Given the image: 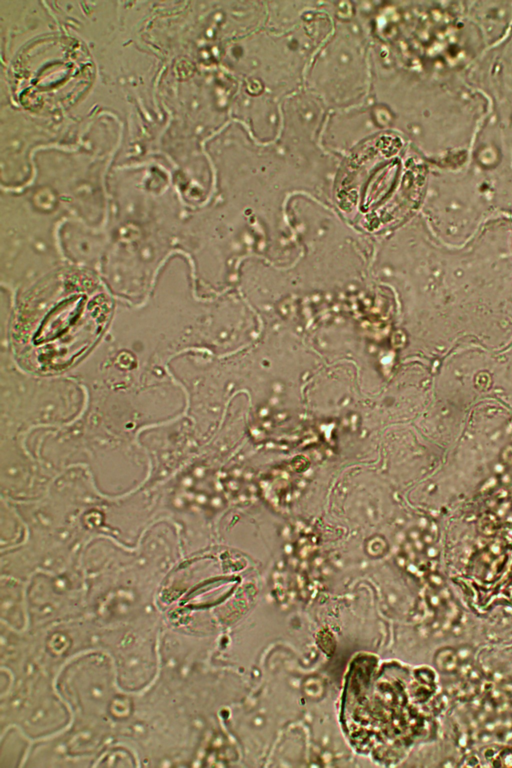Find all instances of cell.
Returning <instances> with one entry per match:
<instances>
[{
	"label": "cell",
	"mask_w": 512,
	"mask_h": 768,
	"mask_svg": "<svg viewBox=\"0 0 512 768\" xmlns=\"http://www.w3.org/2000/svg\"><path fill=\"white\" fill-rule=\"evenodd\" d=\"M110 308L104 290L88 276L56 275L40 285L19 311L17 352L36 371L66 369L97 342Z\"/></svg>",
	"instance_id": "1"
},
{
	"label": "cell",
	"mask_w": 512,
	"mask_h": 768,
	"mask_svg": "<svg viewBox=\"0 0 512 768\" xmlns=\"http://www.w3.org/2000/svg\"><path fill=\"white\" fill-rule=\"evenodd\" d=\"M15 94L33 111H55L70 106L90 87L92 61L80 42L47 36L28 44L13 69Z\"/></svg>",
	"instance_id": "2"
},
{
	"label": "cell",
	"mask_w": 512,
	"mask_h": 768,
	"mask_svg": "<svg viewBox=\"0 0 512 768\" xmlns=\"http://www.w3.org/2000/svg\"><path fill=\"white\" fill-rule=\"evenodd\" d=\"M468 653L467 649L464 654L461 650L452 647H445L439 650L435 656V662L437 668L444 673H457L462 667L464 662H467V657H463Z\"/></svg>",
	"instance_id": "3"
}]
</instances>
